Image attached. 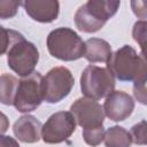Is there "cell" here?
<instances>
[{
    "mask_svg": "<svg viewBox=\"0 0 147 147\" xmlns=\"http://www.w3.org/2000/svg\"><path fill=\"white\" fill-rule=\"evenodd\" d=\"M107 69L121 82H138L146 79V60L144 53L137 54L132 46L124 45L108 59Z\"/></svg>",
    "mask_w": 147,
    "mask_h": 147,
    "instance_id": "6da1fadb",
    "label": "cell"
},
{
    "mask_svg": "<svg viewBox=\"0 0 147 147\" xmlns=\"http://www.w3.org/2000/svg\"><path fill=\"white\" fill-rule=\"evenodd\" d=\"M119 5L117 0H88L75 13L76 28L85 33L98 32L117 13Z\"/></svg>",
    "mask_w": 147,
    "mask_h": 147,
    "instance_id": "7a4b0ae2",
    "label": "cell"
},
{
    "mask_svg": "<svg viewBox=\"0 0 147 147\" xmlns=\"http://www.w3.org/2000/svg\"><path fill=\"white\" fill-rule=\"evenodd\" d=\"M48 53L61 61H75L84 56L85 42L79 34L70 28H56L52 30L46 40Z\"/></svg>",
    "mask_w": 147,
    "mask_h": 147,
    "instance_id": "3957f363",
    "label": "cell"
},
{
    "mask_svg": "<svg viewBox=\"0 0 147 147\" xmlns=\"http://www.w3.org/2000/svg\"><path fill=\"white\" fill-rule=\"evenodd\" d=\"M114 88L115 78L107 68L90 64L82 72L80 90L85 98L96 101L109 95Z\"/></svg>",
    "mask_w": 147,
    "mask_h": 147,
    "instance_id": "277c9868",
    "label": "cell"
},
{
    "mask_svg": "<svg viewBox=\"0 0 147 147\" xmlns=\"http://www.w3.org/2000/svg\"><path fill=\"white\" fill-rule=\"evenodd\" d=\"M44 101L42 76L34 71L30 76L23 77L18 82L14 106L20 113H30L37 109Z\"/></svg>",
    "mask_w": 147,
    "mask_h": 147,
    "instance_id": "5b68a950",
    "label": "cell"
},
{
    "mask_svg": "<svg viewBox=\"0 0 147 147\" xmlns=\"http://www.w3.org/2000/svg\"><path fill=\"white\" fill-rule=\"evenodd\" d=\"M75 84L71 71L65 67H55L42 77V95L48 103H57L69 95Z\"/></svg>",
    "mask_w": 147,
    "mask_h": 147,
    "instance_id": "8992f818",
    "label": "cell"
},
{
    "mask_svg": "<svg viewBox=\"0 0 147 147\" xmlns=\"http://www.w3.org/2000/svg\"><path fill=\"white\" fill-rule=\"evenodd\" d=\"M39 61V52L36 45L24 38L15 42L7 52L8 67L18 76L26 77L34 72Z\"/></svg>",
    "mask_w": 147,
    "mask_h": 147,
    "instance_id": "52a82bcc",
    "label": "cell"
},
{
    "mask_svg": "<svg viewBox=\"0 0 147 147\" xmlns=\"http://www.w3.org/2000/svg\"><path fill=\"white\" fill-rule=\"evenodd\" d=\"M76 121L70 111H57L48 117L41 127V138L45 144L65 141L76 130Z\"/></svg>",
    "mask_w": 147,
    "mask_h": 147,
    "instance_id": "ba28073f",
    "label": "cell"
},
{
    "mask_svg": "<svg viewBox=\"0 0 147 147\" xmlns=\"http://www.w3.org/2000/svg\"><path fill=\"white\" fill-rule=\"evenodd\" d=\"M70 113L74 116L76 124L82 126L83 130L103 126V108L95 100L79 98L71 105Z\"/></svg>",
    "mask_w": 147,
    "mask_h": 147,
    "instance_id": "9c48e42d",
    "label": "cell"
},
{
    "mask_svg": "<svg viewBox=\"0 0 147 147\" xmlns=\"http://www.w3.org/2000/svg\"><path fill=\"white\" fill-rule=\"evenodd\" d=\"M103 113L114 122L125 121L134 109V101L130 94L123 91H113L106 96Z\"/></svg>",
    "mask_w": 147,
    "mask_h": 147,
    "instance_id": "30bf717a",
    "label": "cell"
},
{
    "mask_svg": "<svg viewBox=\"0 0 147 147\" xmlns=\"http://www.w3.org/2000/svg\"><path fill=\"white\" fill-rule=\"evenodd\" d=\"M25 13L40 23L55 21L60 13V3L56 0H26L22 2Z\"/></svg>",
    "mask_w": 147,
    "mask_h": 147,
    "instance_id": "8fae6325",
    "label": "cell"
},
{
    "mask_svg": "<svg viewBox=\"0 0 147 147\" xmlns=\"http://www.w3.org/2000/svg\"><path fill=\"white\" fill-rule=\"evenodd\" d=\"M41 123L32 115L21 116L13 125L15 137L25 144L38 142L41 138Z\"/></svg>",
    "mask_w": 147,
    "mask_h": 147,
    "instance_id": "7c38bea8",
    "label": "cell"
},
{
    "mask_svg": "<svg viewBox=\"0 0 147 147\" xmlns=\"http://www.w3.org/2000/svg\"><path fill=\"white\" fill-rule=\"evenodd\" d=\"M111 46L108 41L100 38H91L85 41L84 57L91 62H107L111 55Z\"/></svg>",
    "mask_w": 147,
    "mask_h": 147,
    "instance_id": "4fadbf2b",
    "label": "cell"
},
{
    "mask_svg": "<svg viewBox=\"0 0 147 147\" xmlns=\"http://www.w3.org/2000/svg\"><path fill=\"white\" fill-rule=\"evenodd\" d=\"M103 140L106 147H130L132 144L130 132L118 125L109 127L105 132Z\"/></svg>",
    "mask_w": 147,
    "mask_h": 147,
    "instance_id": "5bb4252c",
    "label": "cell"
},
{
    "mask_svg": "<svg viewBox=\"0 0 147 147\" xmlns=\"http://www.w3.org/2000/svg\"><path fill=\"white\" fill-rule=\"evenodd\" d=\"M18 79L11 74L0 75V102L6 106H11L16 95Z\"/></svg>",
    "mask_w": 147,
    "mask_h": 147,
    "instance_id": "9a60e30c",
    "label": "cell"
},
{
    "mask_svg": "<svg viewBox=\"0 0 147 147\" xmlns=\"http://www.w3.org/2000/svg\"><path fill=\"white\" fill-rule=\"evenodd\" d=\"M23 38L24 37L20 32L11 29H6L0 25V56L7 53L15 42Z\"/></svg>",
    "mask_w": 147,
    "mask_h": 147,
    "instance_id": "2e32d148",
    "label": "cell"
},
{
    "mask_svg": "<svg viewBox=\"0 0 147 147\" xmlns=\"http://www.w3.org/2000/svg\"><path fill=\"white\" fill-rule=\"evenodd\" d=\"M105 132L106 131H105L103 126H99V127H94V129H85V130H83L84 141L87 145L95 147L103 141Z\"/></svg>",
    "mask_w": 147,
    "mask_h": 147,
    "instance_id": "e0dca14e",
    "label": "cell"
},
{
    "mask_svg": "<svg viewBox=\"0 0 147 147\" xmlns=\"http://www.w3.org/2000/svg\"><path fill=\"white\" fill-rule=\"evenodd\" d=\"M22 5L20 1H9V0H0V18L7 20L11 18L17 14L18 7Z\"/></svg>",
    "mask_w": 147,
    "mask_h": 147,
    "instance_id": "ac0fdd59",
    "label": "cell"
},
{
    "mask_svg": "<svg viewBox=\"0 0 147 147\" xmlns=\"http://www.w3.org/2000/svg\"><path fill=\"white\" fill-rule=\"evenodd\" d=\"M131 138L132 142L137 145H145L146 144V121H141L140 123L133 125L131 127Z\"/></svg>",
    "mask_w": 147,
    "mask_h": 147,
    "instance_id": "d6986e66",
    "label": "cell"
},
{
    "mask_svg": "<svg viewBox=\"0 0 147 147\" xmlns=\"http://www.w3.org/2000/svg\"><path fill=\"white\" fill-rule=\"evenodd\" d=\"M146 21L142 20V21H138L136 22L134 26H133V30H132V36H133V39L140 45L141 49H144V46H145V39H146Z\"/></svg>",
    "mask_w": 147,
    "mask_h": 147,
    "instance_id": "ffe728a7",
    "label": "cell"
},
{
    "mask_svg": "<svg viewBox=\"0 0 147 147\" xmlns=\"http://www.w3.org/2000/svg\"><path fill=\"white\" fill-rule=\"evenodd\" d=\"M133 94L136 96V99L142 103V105H146V79H142V80H138V82H134V85H133Z\"/></svg>",
    "mask_w": 147,
    "mask_h": 147,
    "instance_id": "44dd1931",
    "label": "cell"
},
{
    "mask_svg": "<svg viewBox=\"0 0 147 147\" xmlns=\"http://www.w3.org/2000/svg\"><path fill=\"white\" fill-rule=\"evenodd\" d=\"M0 147H20V145L16 141V139L9 136L0 134Z\"/></svg>",
    "mask_w": 147,
    "mask_h": 147,
    "instance_id": "7402d4cb",
    "label": "cell"
},
{
    "mask_svg": "<svg viewBox=\"0 0 147 147\" xmlns=\"http://www.w3.org/2000/svg\"><path fill=\"white\" fill-rule=\"evenodd\" d=\"M9 129V119L8 117L0 111V134H3Z\"/></svg>",
    "mask_w": 147,
    "mask_h": 147,
    "instance_id": "603a6c76",
    "label": "cell"
}]
</instances>
